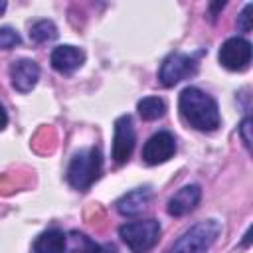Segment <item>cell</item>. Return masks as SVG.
Returning <instances> with one entry per match:
<instances>
[{"label": "cell", "mask_w": 253, "mask_h": 253, "mask_svg": "<svg viewBox=\"0 0 253 253\" xmlns=\"http://www.w3.org/2000/svg\"><path fill=\"white\" fill-rule=\"evenodd\" d=\"M67 237L59 229H47L34 241V253H65Z\"/></svg>", "instance_id": "13"}, {"label": "cell", "mask_w": 253, "mask_h": 253, "mask_svg": "<svg viewBox=\"0 0 253 253\" xmlns=\"http://www.w3.org/2000/svg\"><path fill=\"white\" fill-rule=\"evenodd\" d=\"M196 71H198V61L194 55L174 51L162 61L160 71H158V79L164 87H174L182 79L196 75Z\"/></svg>", "instance_id": "5"}, {"label": "cell", "mask_w": 253, "mask_h": 253, "mask_svg": "<svg viewBox=\"0 0 253 253\" xmlns=\"http://www.w3.org/2000/svg\"><path fill=\"white\" fill-rule=\"evenodd\" d=\"M57 38V28L51 20H38L30 28V40L36 43H45Z\"/></svg>", "instance_id": "15"}, {"label": "cell", "mask_w": 253, "mask_h": 253, "mask_svg": "<svg viewBox=\"0 0 253 253\" xmlns=\"http://www.w3.org/2000/svg\"><path fill=\"white\" fill-rule=\"evenodd\" d=\"M251 10H253V4H245L241 14L237 16V28L241 32H249L251 30Z\"/></svg>", "instance_id": "17"}, {"label": "cell", "mask_w": 253, "mask_h": 253, "mask_svg": "<svg viewBox=\"0 0 253 253\" xmlns=\"http://www.w3.org/2000/svg\"><path fill=\"white\" fill-rule=\"evenodd\" d=\"M12 87L20 93H30L40 79V65L34 59H18L10 67Z\"/></svg>", "instance_id": "9"}, {"label": "cell", "mask_w": 253, "mask_h": 253, "mask_svg": "<svg viewBox=\"0 0 253 253\" xmlns=\"http://www.w3.org/2000/svg\"><path fill=\"white\" fill-rule=\"evenodd\" d=\"M134 142H136V132L130 115L119 117L115 121V134H113V152H111L113 160L117 164H125L134 150Z\"/></svg>", "instance_id": "7"}, {"label": "cell", "mask_w": 253, "mask_h": 253, "mask_svg": "<svg viewBox=\"0 0 253 253\" xmlns=\"http://www.w3.org/2000/svg\"><path fill=\"white\" fill-rule=\"evenodd\" d=\"M103 172V154L99 146L79 150L67 166V182L75 190H87Z\"/></svg>", "instance_id": "2"}, {"label": "cell", "mask_w": 253, "mask_h": 253, "mask_svg": "<svg viewBox=\"0 0 253 253\" xmlns=\"http://www.w3.org/2000/svg\"><path fill=\"white\" fill-rule=\"evenodd\" d=\"M202 198V188L198 184H186L182 186L170 200H168V213L174 217H182L186 213H190Z\"/></svg>", "instance_id": "10"}, {"label": "cell", "mask_w": 253, "mask_h": 253, "mask_svg": "<svg viewBox=\"0 0 253 253\" xmlns=\"http://www.w3.org/2000/svg\"><path fill=\"white\" fill-rule=\"evenodd\" d=\"M51 67L59 73H73L75 69H79L85 61V53L83 49L75 47V45H57L53 51H51Z\"/></svg>", "instance_id": "11"}, {"label": "cell", "mask_w": 253, "mask_h": 253, "mask_svg": "<svg viewBox=\"0 0 253 253\" xmlns=\"http://www.w3.org/2000/svg\"><path fill=\"white\" fill-rule=\"evenodd\" d=\"M150 198H152V192L148 188H136V190L126 192L123 198H119L115 206L121 215H138L144 211Z\"/></svg>", "instance_id": "12"}, {"label": "cell", "mask_w": 253, "mask_h": 253, "mask_svg": "<svg viewBox=\"0 0 253 253\" xmlns=\"http://www.w3.org/2000/svg\"><path fill=\"white\" fill-rule=\"evenodd\" d=\"M176 152V138L172 136V132L168 130H160L156 134H152L144 146H142V160L148 166H156L166 162L168 158H172Z\"/></svg>", "instance_id": "8"}, {"label": "cell", "mask_w": 253, "mask_h": 253, "mask_svg": "<svg viewBox=\"0 0 253 253\" xmlns=\"http://www.w3.org/2000/svg\"><path fill=\"white\" fill-rule=\"evenodd\" d=\"M6 125H8V115H6V111H4V107H2V103H0V130H2Z\"/></svg>", "instance_id": "19"}, {"label": "cell", "mask_w": 253, "mask_h": 253, "mask_svg": "<svg viewBox=\"0 0 253 253\" xmlns=\"http://www.w3.org/2000/svg\"><path fill=\"white\" fill-rule=\"evenodd\" d=\"M178 109L184 121L202 132H213L221 123L217 101L198 87H186L180 93Z\"/></svg>", "instance_id": "1"}, {"label": "cell", "mask_w": 253, "mask_h": 253, "mask_svg": "<svg viewBox=\"0 0 253 253\" xmlns=\"http://www.w3.org/2000/svg\"><path fill=\"white\" fill-rule=\"evenodd\" d=\"M119 237L132 253H148L160 239V223L152 217L128 221L119 227Z\"/></svg>", "instance_id": "4"}, {"label": "cell", "mask_w": 253, "mask_h": 253, "mask_svg": "<svg viewBox=\"0 0 253 253\" xmlns=\"http://www.w3.org/2000/svg\"><path fill=\"white\" fill-rule=\"evenodd\" d=\"M6 10V2H0V14Z\"/></svg>", "instance_id": "21"}, {"label": "cell", "mask_w": 253, "mask_h": 253, "mask_svg": "<svg viewBox=\"0 0 253 253\" xmlns=\"http://www.w3.org/2000/svg\"><path fill=\"white\" fill-rule=\"evenodd\" d=\"M20 42H22V38L14 28H10V26L0 28V49H12V47L20 45Z\"/></svg>", "instance_id": "16"}, {"label": "cell", "mask_w": 253, "mask_h": 253, "mask_svg": "<svg viewBox=\"0 0 253 253\" xmlns=\"http://www.w3.org/2000/svg\"><path fill=\"white\" fill-rule=\"evenodd\" d=\"M136 111H138V115H140L144 121H156V119L164 117V113H166V103H164L160 97H144V99L138 101Z\"/></svg>", "instance_id": "14"}, {"label": "cell", "mask_w": 253, "mask_h": 253, "mask_svg": "<svg viewBox=\"0 0 253 253\" xmlns=\"http://www.w3.org/2000/svg\"><path fill=\"white\" fill-rule=\"evenodd\" d=\"M221 233V223L217 219H204L184 231L178 241L168 249V253H208Z\"/></svg>", "instance_id": "3"}, {"label": "cell", "mask_w": 253, "mask_h": 253, "mask_svg": "<svg viewBox=\"0 0 253 253\" xmlns=\"http://www.w3.org/2000/svg\"><path fill=\"white\" fill-rule=\"evenodd\" d=\"M217 59L229 71H245L251 63V43L245 38H229L221 43Z\"/></svg>", "instance_id": "6"}, {"label": "cell", "mask_w": 253, "mask_h": 253, "mask_svg": "<svg viewBox=\"0 0 253 253\" xmlns=\"http://www.w3.org/2000/svg\"><path fill=\"white\" fill-rule=\"evenodd\" d=\"M101 253H117V249L113 245H103L101 247Z\"/></svg>", "instance_id": "20"}, {"label": "cell", "mask_w": 253, "mask_h": 253, "mask_svg": "<svg viewBox=\"0 0 253 253\" xmlns=\"http://www.w3.org/2000/svg\"><path fill=\"white\" fill-rule=\"evenodd\" d=\"M249 130H251V119L245 117V119L241 121V125H239V134H241L243 144H245L247 148H251V134H249Z\"/></svg>", "instance_id": "18"}]
</instances>
